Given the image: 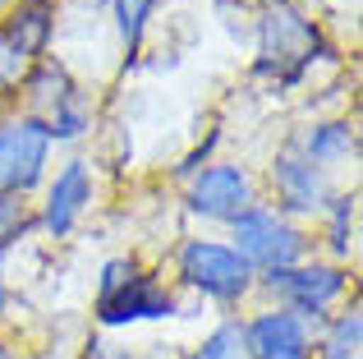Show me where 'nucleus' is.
Instances as JSON below:
<instances>
[{
  "label": "nucleus",
  "mask_w": 363,
  "mask_h": 359,
  "mask_svg": "<svg viewBox=\"0 0 363 359\" xmlns=\"http://www.w3.org/2000/svg\"><path fill=\"white\" fill-rule=\"evenodd\" d=\"M225 244H230L253 272L294 267V263H303L308 249H313L308 231H303L299 221H290V216H281L272 203H253L244 216H235Z\"/></svg>",
  "instance_id": "obj_4"
},
{
  "label": "nucleus",
  "mask_w": 363,
  "mask_h": 359,
  "mask_svg": "<svg viewBox=\"0 0 363 359\" xmlns=\"http://www.w3.org/2000/svg\"><path fill=\"white\" fill-rule=\"evenodd\" d=\"M46 194H42V212H37V226H42L51 240H69L74 226L83 221V212L97 198V175H92L88 157H69L55 175H46Z\"/></svg>",
  "instance_id": "obj_7"
},
{
  "label": "nucleus",
  "mask_w": 363,
  "mask_h": 359,
  "mask_svg": "<svg viewBox=\"0 0 363 359\" xmlns=\"http://www.w3.org/2000/svg\"><path fill=\"white\" fill-rule=\"evenodd\" d=\"M83 359H133L129 350H111V346H88V355Z\"/></svg>",
  "instance_id": "obj_22"
},
{
  "label": "nucleus",
  "mask_w": 363,
  "mask_h": 359,
  "mask_svg": "<svg viewBox=\"0 0 363 359\" xmlns=\"http://www.w3.org/2000/svg\"><path fill=\"white\" fill-rule=\"evenodd\" d=\"M363 350V314L359 304L331 314L318 327V341H313V359H359Z\"/></svg>",
  "instance_id": "obj_15"
},
{
  "label": "nucleus",
  "mask_w": 363,
  "mask_h": 359,
  "mask_svg": "<svg viewBox=\"0 0 363 359\" xmlns=\"http://www.w3.org/2000/svg\"><path fill=\"white\" fill-rule=\"evenodd\" d=\"M33 226H37V212H33V203H28V198L0 194V263H5V253L23 240Z\"/></svg>",
  "instance_id": "obj_19"
},
{
  "label": "nucleus",
  "mask_w": 363,
  "mask_h": 359,
  "mask_svg": "<svg viewBox=\"0 0 363 359\" xmlns=\"http://www.w3.org/2000/svg\"><path fill=\"white\" fill-rule=\"evenodd\" d=\"M5 9H9V0H0V14H5Z\"/></svg>",
  "instance_id": "obj_24"
},
{
  "label": "nucleus",
  "mask_w": 363,
  "mask_h": 359,
  "mask_svg": "<svg viewBox=\"0 0 363 359\" xmlns=\"http://www.w3.org/2000/svg\"><path fill=\"white\" fill-rule=\"evenodd\" d=\"M51 134L46 120L37 116H14L0 120V194L28 198L33 189L46 184V166H51Z\"/></svg>",
  "instance_id": "obj_5"
},
{
  "label": "nucleus",
  "mask_w": 363,
  "mask_h": 359,
  "mask_svg": "<svg viewBox=\"0 0 363 359\" xmlns=\"http://www.w3.org/2000/svg\"><path fill=\"white\" fill-rule=\"evenodd\" d=\"M322 55V33L294 0H262L257 9V74H272L281 88H294L308 79V70Z\"/></svg>",
  "instance_id": "obj_1"
},
{
  "label": "nucleus",
  "mask_w": 363,
  "mask_h": 359,
  "mask_svg": "<svg viewBox=\"0 0 363 359\" xmlns=\"http://www.w3.org/2000/svg\"><path fill=\"white\" fill-rule=\"evenodd\" d=\"M97 323L101 327H133V323H161V318H175L179 304H175V290L166 281H157L152 272H133L120 290L111 295H97Z\"/></svg>",
  "instance_id": "obj_9"
},
{
  "label": "nucleus",
  "mask_w": 363,
  "mask_h": 359,
  "mask_svg": "<svg viewBox=\"0 0 363 359\" xmlns=\"http://www.w3.org/2000/svg\"><path fill=\"white\" fill-rule=\"evenodd\" d=\"M322 221H327V244H331V263H345L354 253V226H359V194H327L322 203Z\"/></svg>",
  "instance_id": "obj_16"
},
{
  "label": "nucleus",
  "mask_w": 363,
  "mask_h": 359,
  "mask_svg": "<svg viewBox=\"0 0 363 359\" xmlns=\"http://www.w3.org/2000/svg\"><path fill=\"white\" fill-rule=\"evenodd\" d=\"M294 148H299V157L308 166L331 175V171H345V166L359 162V129L350 120H318V125H308L294 138Z\"/></svg>",
  "instance_id": "obj_11"
},
{
  "label": "nucleus",
  "mask_w": 363,
  "mask_h": 359,
  "mask_svg": "<svg viewBox=\"0 0 363 359\" xmlns=\"http://www.w3.org/2000/svg\"><path fill=\"white\" fill-rule=\"evenodd\" d=\"M175 272L194 295L212 299V304H240L248 290H257V272L248 267L225 240H207V235H189L175 253Z\"/></svg>",
  "instance_id": "obj_3"
},
{
  "label": "nucleus",
  "mask_w": 363,
  "mask_h": 359,
  "mask_svg": "<svg viewBox=\"0 0 363 359\" xmlns=\"http://www.w3.org/2000/svg\"><path fill=\"white\" fill-rule=\"evenodd\" d=\"M23 101H28V111L23 116H37V120H46V111L55 106V101L65 97V92L74 88V74H69V65L65 60H55V55H42V60H33L28 65V74H23Z\"/></svg>",
  "instance_id": "obj_13"
},
{
  "label": "nucleus",
  "mask_w": 363,
  "mask_h": 359,
  "mask_svg": "<svg viewBox=\"0 0 363 359\" xmlns=\"http://www.w3.org/2000/svg\"><path fill=\"white\" fill-rule=\"evenodd\" d=\"M244 350L248 359H313V327L281 304L257 309L244 323Z\"/></svg>",
  "instance_id": "obj_10"
},
{
  "label": "nucleus",
  "mask_w": 363,
  "mask_h": 359,
  "mask_svg": "<svg viewBox=\"0 0 363 359\" xmlns=\"http://www.w3.org/2000/svg\"><path fill=\"white\" fill-rule=\"evenodd\" d=\"M257 286L276 299L281 309H290L294 318L318 332L331 318V309L350 295V267L345 263H318L303 258L294 267H276V272H257Z\"/></svg>",
  "instance_id": "obj_2"
},
{
  "label": "nucleus",
  "mask_w": 363,
  "mask_h": 359,
  "mask_svg": "<svg viewBox=\"0 0 363 359\" xmlns=\"http://www.w3.org/2000/svg\"><path fill=\"white\" fill-rule=\"evenodd\" d=\"M133 272H138V263L124 258V253H120V258H106V263H101V272H97V295H111V290H120L124 281L133 277Z\"/></svg>",
  "instance_id": "obj_21"
},
{
  "label": "nucleus",
  "mask_w": 363,
  "mask_h": 359,
  "mask_svg": "<svg viewBox=\"0 0 363 359\" xmlns=\"http://www.w3.org/2000/svg\"><path fill=\"white\" fill-rule=\"evenodd\" d=\"M184 359H248V350H244V323H240V318H221V323H216Z\"/></svg>",
  "instance_id": "obj_18"
},
{
  "label": "nucleus",
  "mask_w": 363,
  "mask_h": 359,
  "mask_svg": "<svg viewBox=\"0 0 363 359\" xmlns=\"http://www.w3.org/2000/svg\"><path fill=\"white\" fill-rule=\"evenodd\" d=\"M253 203H257L253 171L240 166V162H207L203 171H194L189 184H184V207L198 221L230 226L235 216H244Z\"/></svg>",
  "instance_id": "obj_6"
},
{
  "label": "nucleus",
  "mask_w": 363,
  "mask_h": 359,
  "mask_svg": "<svg viewBox=\"0 0 363 359\" xmlns=\"http://www.w3.org/2000/svg\"><path fill=\"white\" fill-rule=\"evenodd\" d=\"M267 184H272V198H276V212L290 216V221H303V216H318L322 203H327V175L318 171V166H308L299 157V148L285 143L281 153L272 157V166H267Z\"/></svg>",
  "instance_id": "obj_8"
},
{
  "label": "nucleus",
  "mask_w": 363,
  "mask_h": 359,
  "mask_svg": "<svg viewBox=\"0 0 363 359\" xmlns=\"http://www.w3.org/2000/svg\"><path fill=\"white\" fill-rule=\"evenodd\" d=\"M0 33L18 46L28 60H42L51 37H55V0H9L5 18H0Z\"/></svg>",
  "instance_id": "obj_12"
},
{
  "label": "nucleus",
  "mask_w": 363,
  "mask_h": 359,
  "mask_svg": "<svg viewBox=\"0 0 363 359\" xmlns=\"http://www.w3.org/2000/svg\"><path fill=\"white\" fill-rule=\"evenodd\" d=\"M152 14H157V0H111V23H116V37H120L124 55L143 51Z\"/></svg>",
  "instance_id": "obj_17"
},
{
  "label": "nucleus",
  "mask_w": 363,
  "mask_h": 359,
  "mask_svg": "<svg viewBox=\"0 0 363 359\" xmlns=\"http://www.w3.org/2000/svg\"><path fill=\"white\" fill-rule=\"evenodd\" d=\"M92 120H97L92 92H83L79 83H74V88L46 111V134H51V143H79V138L92 134Z\"/></svg>",
  "instance_id": "obj_14"
},
{
  "label": "nucleus",
  "mask_w": 363,
  "mask_h": 359,
  "mask_svg": "<svg viewBox=\"0 0 363 359\" xmlns=\"http://www.w3.org/2000/svg\"><path fill=\"white\" fill-rule=\"evenodd\" d=\"M28 65H33V60H28V55L18 51L5 33H0V88H18L23 74H28Z\"/></svg>",
  "instance_id": "obj_20"
},
{
  "label": "nucleus",
  "mask_w": 363,
  "mask_h": 359,
  "mask_svg": "<svg viewBox=\"0 0 363 359\" xmlns=\"http://www.w3.org/2000/svg\"><path fill=\"white\" fill-rule=\"evenodd\" d=\"M5 309H9V290H5V281H0V318H5Z\"/></svg>",
  "instance_id": "obj_23"
}]
</instances>
